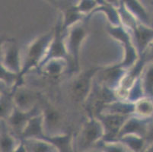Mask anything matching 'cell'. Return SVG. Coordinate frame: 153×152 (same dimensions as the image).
Returning a JSON list of instances; mask_svg holds the SVG:
<instances>
[{"instance_id": "cell-1", "label": "cell", "mask_w": 153, "mask_h": 152, "mask_svg": "<svg viewBox=\"0 0 153 152\" xmlns=\"http://www.w3.org/2000/svg\"><path fill=\"white\" fill-rule=\"evenodd\" d=\"M53 33H47L42 35L34 40L27 49L26 53L25 60L22 68V71L19 75V82L17 86L19 85V82L22 81L24 74L28 72L31 68L38 65L44 60V57L47 55L51 42L53 38Z\"/></svg>"}, {"instance_id": "cell-2", "label": "cell", "mask_w": 153, "mask_h": 152, "mask_svg": "<svg viewBox=\"0 0 153 152\" xmlns=\"http://www.w3.org/2000/svg\"><path fill=\"white\" fill-rule=\"evenodd\" d=\"M104 136V129L99 119L92 117L83 125L79 136L78 144L82 149H86L95 144Z\"/></svg>"}, {"instance_id": "cell-3", "label": "cell", "mask_w": 153, "mask_h": 152, "mask_svg": "<svg viewBox=\"0 0 153 152\" xmlns=\"http://www.w3.org/2000/svg\"><path fill=\"white\" fill-rule=\"evenodd\" d=\"M98 69H91L83 72L75 80L72 86V95L76 101L87 100L91 91L92 78Z\"/></svg>"}, {"instance_id": "cell-4", "label": "cell", "mask_w": 153, "mask_h": 152, "mask_svg": "<svg viewBox=\"0 0 153 152\" xmlns=\"http://www.w3.org/2000/svg\"><path fill=\"white\" fill-rule=\"evenodd\" d=\"M85 29L82 26L76 25L71 28L68 34L65 45H66L67 53L69 54L73 61L74 69H79V57L80 47L85 37Z\"/></svg>"}, {"instance_id": "cell-5", "label": "cell", "mask_w": 153, "mask_h": 152, "mask_svg": "<svg viewBox=\"0 0 153 152\" xmlns=\"http://www.w3.org/2000/svg\"><path fill=\"white\" fill-rule=\"evenodd\" d=\"M129 117V115L122 114H99L98 119L104 129V139L113 141L115 137H118L122 126Z\"/></svg>"}, {"instance_id": "cell-6", "label": "cell", "mask_w": 153, "mask_h": 152, "mask_svg": "<svg viewBox=\"0 0 153 152\" xmlns=\"http://www.w3.org/2000/svg\"><path fill=\"white\" fill-rule=\"evenodd\" d=\"M7 70L19 74L22 69L19 62V50L13 40H8L3 44L2 49V65Z\"/></svg>"}, {"instance_id": "cell-7", "label": "cell", "mask_w": 153, "mask_h": 152, "mask_svg": "<svg viewBox=\"0 0 153 152\" xmlns=\"http://www.w3.org/2000/svg\"><path fill=\"white\" fill-rule=\"evenodd\" d=\"M62 23L60 22L58 23L56 27V32L53 35L52 42L49 47L48 52L44 57V60L42 61L40 66L45 63L47 61L53 58H64L66 59L67 56V50H66V45L63 41V31L62 29Z\"/></svg>"}, {"instance_id": "cell-8", "label": "cell", "mask_w": 153, "mask_h": 152, "mask_svg": "<svg viewBox=\"0 0 153 152\" xmlns=\"http://www.w3.org/2000/svg\"><path fill=\"white\" fill-rule=\"evenodd\" d=\"M136 40V47L141 56L148 46L153 41V27L137 22L131 27Z\"/></svg>"}, {"instance_id": "cell-9", "label": "cell", "mask_w": 153, "mask_h": 152, "mask_svg": "<svg viewBox=\"0 0 153 152\" xmlns=\"http://www.w3.org/2000/svg\"><path fill=\"white\" fill-rule=\"evenodd\" d=\"M150 119L151 118L149 119L142 118L137 115H136V117H132V118L129 117L120 131L118 138L130 134L137 135L145 138Z\"/></svg>"}, {"instance_id": "cell-10", "label": "cell", "mask_w": 153, "mask_h": 152, "mask_svg": "<svg viewBox=\"0 0 153 152\" xmlns=\"http://www.w3.org/2000/svg\"><path fill=\"white\" fill-rule=\"evenodd\" d=\"M122 4L138 22L151 26L149 11L140 0H122Z\"/></svg>"}, {"instance_id": "cell-11", "label": "cell", "mask_w": 153, "mask_h": 152, "mask_svg": "<svg viewBox=\"0 0 153 152\" xmlns=\"http://www.w3.org/2000/svg\"><path fill=\"white\" fill-rule=\"evenodd\" d=\"M13 103L19 110L30 112L34 109L35 97L30 90L19 87L13 91Z\"/></svg>"}, {"instance_id": "cell-12", "label": "cell", "mask_w": 153, "mask_h": 152, "mask_svg": "<svg viewBox=\"0 0 153 152\" xmlns=\"http://www.w3.org/2000/svg\"><path fill=\"white\" fill-rule=\"evenodd\" d=\"M44 115L37 114L32 116L24 128L22 135L25 139H39L44 136Z\"/></svg>"}, {"instance_id": "cell-13", "label": "cell", "mask_w": 153, "mask_h": 152, "mask_svg": "<svg viewBox=\"0 0 153 152\" xmlns=\"http://www.w3.org/2000/svg\"><path fill=\"white\" fill-rule=\"evenodd\" d=\"M104 114H122V115H130L135 113V103L121 102V101H113L104 105L101 112Z\"/></svg>"}, {"instance_id": "cell-14", "label": "cell", "mask_w": 153, "mask_h": 152, "mask_svg": "<svg viewBox=\"0 0 153 152\" xmlns=\"http://www.w3.org/2000/svg\"><path fill=\"white\" fill-rule=\"evenodd\" d=\"M67 65L66 59L64 58H53L41 65L43 72L48 76L56 77L62 74L66 69Z\"/></svg>"}, {"instance_id": "cell-15", "label": "cell", "mask_w": 153, "mask_h": 152, "mask_svg": "<svg viewBox=\"0 0 153 152\" xmlns=\"http://www.w3.org/2000/svg\"><path fill=\"white\" fill-rule=\"evenodd\" d=\"M140 76L145 96L153 97V62L146 63Z\"/></svg>"}, {"instance_id": "cell-16", "label": "cell", "mask_w": 153, "mask_h": 152, "mask_svg": "<svg viewBox=\"0 0 153 152\" xmlns=\"http://www.w3.org/2000/svg\"><path fill=\"white\" fill-rule=\"evenodd\" d=\"M135 113L142 118H152L153 117V97H142L135 103Z\"/></svg>"}, {"instance_id": "cell-17", "label": "cell", "mask_w": 153, "mask_h": 152, "mask_svg": "<svg viewBox=\"0 0 153 152\" xmlns=\"http://www.w3.org/2000/svg\"><path fill=\"white\" fill-rule=\"evenodd\" d=\"M121 143L124 144L128 148L132 149L134 151H140L143 149L146 148V142L145 138L137 135H126L119 138Z\"/></svg>"}, {"instance_id": "cell-18", "label": "cell", "mask_w": 153, "mask_h": 152, "mask_svg": "<svg viewBox=\"0 0 153 152\" xmlns=\"http://www.w3.org/2000/svg\"><path fill=\"white\" fill-rule=\"evenodd\" d=\"M108 30H109V33L111 36H113L115 39L124 44L125 50H129V49L134 47L131 43L130 34L123 28L121 24L117 25V26H113L112 25L111 27H109Z\"/></svg>"}, {"instance_id": "cell-19", "label": "cell", "mask_w": 153, "mask_h": 152, "mask_svg": "<svg viewBox=\"0 0 153 152\" xmlns=\"http://www.w3.org/2000/svg\"><path fill=\"white\" fill-rule=\"evenodd\" d=\"M83 14L79 12L77 10L76 6H73L72 8H69L66 9V11L64 13V20L62 25V31H65L68 27L74 25L79 21H81L82 19Z\"/></svg>"}, {"instance_id": "cell-20", "label": "cell", "mask_w": 153, "mask_h": 152, "mask_svg": "<svg viewBox=\"0 0 153 152\" xmlns=\"http://www.w3.org/2000/svg\"><path fill=\"white\" fill-rule=\"evenodd\" d=\"M39 139H45L62 151H69L70 149L71 138L69 135L63 136H54V137H47L44 136Z\"/></svg>"}, {"instance_id": "cell-21", "label": "cell", "mask_w": 153, "mask_h": 152, "mask_svg": "<svg viewBox=\"0 0 153 152\" xmlns=\"http://www.w3.org/2000/svg\"><path fill=\"white\" fill-rule=\"evenodd\" d=\"M98 5H99L96 0H79L76 8L79 12L84 15L85 13L92 12Z\"/></svg>"}, {"instance_id": "cell-22", "label": "cell", "mask_w": 153, "mask_h": 152, "mask_svg": "<svg viewBox=\"0 0 153 152\" xmlns=\"http://www.w3.org/2000/svg\"><path fill=\"white\" fill-rule=\"evenodd\" d=\"M44 115V126L48 128H52L56 126V125L59 122V115L55 110H47Z\"/></svg>"}, {"instance_id": "cell-23", "label": "cell", "mask_w": 153, "mask_h": 152, "mask_svg": "<svg viewBox=\"0 0 153 152\" xmlns=\"http://www.w3.org/2000/svg\"><path fill=\"white\" fill-rule=\"evenodd\" d=\"M15 149V139L8 133H2L1 136V151H12Z\"/></svg>"}, {"instance_id": "cell-24", "label": "cell", "mask_w": 153, "mask_h": 152, "mask_svg": "<svg viewBox=\"0 0 153 152\" xmlns=\"http://www.w3.org/2000/svg\"><path fill=\"white\" fill-rule=\"evenodd\" d=\"M141 57H143L146 63L153 62V41L148 46L146 50L142 54Z\"/></svg>"}, {"instance_id": "cell-25", "label": "cell", "mask_w": 153, "mask_h": 152, "mask_svg": "<svg viewBox=\"0 0 153 152\" xmlns=\"http://www.w3.org/2000/svg\"><path fill=\"white\" fill-rule=\"evenodd\" d=\"M145 139L146 142V145L149 144L153 142V117L151 118L149 122L148 128H147L146 134L145 136Z\"/></svg>"}, {"instance_id": "cell-26", "label": "cell", "mask_w": 153, "mask_h": 152, "mask_svg": "<svg viewBox=\"0 0 153 152\" xmlns=\"http://www.w3.org/2000/svg\"><path fill=\"white\" fill-rule=\"evenodd\" d=\"M108 5H111L115 8H118L122 3V0H105Z\"/></svg>"}, {"instance_id": "cell-27", "label": "cell", "mask_w": 153, "mask_h": 152, "mask_svg": "<svg viewBox=\"0 0 153 152\" xmlns=\"http://www.w3.org/2000/svg\"><path fill=\"white\" fill-rule=\"evenodd\" d=\"M140 2L146 7L147 8H153V0H140Z\"/></svg>"}, {"instance_id": "cell-28", "label": "cell", "mask_w": 153, "mask_h": 152, "mask_svg": "<svg viewBox=\"0 0 153 152\" xmlns=\"http://www.w3.org/2000/svg\"><path fill=\"white\" fill-rule=\"evenodd\" d=\"M146 150L145 151H150V152H153V142L149 143V144L146 145Z\"/></svg>"}, {"instance_id": "cell-29", "label": "cell", "mask_w": 153, "mask_h": 152, "mask_svg": "<svg viewBox=\"0 0 153 152\" xmlns=\"http://www.w3.org/2000/svg\"><path fill=\"white\" fill-rule=\"evenodd\" d=\"M96 1H97V2H98V5H108V4L106 2V1H105V0H96Z\"/></svg>"}, {"instance_id": "cell-30", "label": "cell", "mask_w": 153, "mask_h": 152, "mask_svg": "<svg viewBox=\"0 0 153 152\" xmlns=\"http://www.w3.org/2000/svg\"><path fill=\"white\" fill-rule=\"evenodd\" d=\"M150 14V22H151V27H153V8L151 12H149Z\"/></svg>"}]
</instances>
